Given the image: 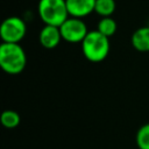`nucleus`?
<instances>
[{
	"label": "nucleus",
	"instance_id": "423d86ee",
	"mask_svg": "<svg viewBox=\"0 0 149 149\" xmlns=\"http://www.w3.org/2000/svg\"><path fill=\"white\" fill-rule=\"evenodd\" d=\"M71 17L84 19L94 12L95 0H65Z\"/></svg>",
	"mask_w": 149,
	"mask_h": 149
},
{
	"label": "nucleus",
	"instance_id": "0eeeda50",
	"mask_svg": "<svg viewBox=\"0 0 149 149\" xmlns=\"http://www.w3.org/2000/svg\"><path fill=\"white\" fill-rule=\"evenodd\" d=\"M38 40H40L41 45L43 48H45V49H54V48H56L59 44L61 40H63L62 35H61L59 27L50 26V24H44L43 28L40 31Z\"/></svg>",
	"mask_w": 149,
	"mask_h": 149
},
{
	"label": "nucleus",
	"instance_id": "1a4fd4ad",
	"mask_svg": "<svg viewBox=\"0 0 149 149\" xmlns=\"http://www.w3.org/2000/svg\"><path fill=\"white\" fill-rule=\"evenodd\" d=\"M116 29H118L116 21L112 16H109V17H101L99 20V22H98V26H97V30L99 33H101L104 36L108 37V38L116 33Z\"/></svg>",
	"mask_w": 149,
	"mask_h": 149
},
{
	"label": "nucleus",
	"instance_id": "9d476101",
	"mask_svg": "<svg viewBox=\"0 0 149 149\" xmlns=\"http://www.w3.org/2000/svg\"><path fill=\"white\" fill-rule=\"evenodd\" d=\"M115 0H95L94 12L100 17H109L115 12Z\"/></svg>",
	"mask_w": 149,
	"mask_h": 149
},
{
	"label": "nucleus",
	"instance_id": "7ed1b4c3",
	"mask_svg": "<svg viewBox=\"0 0 149 149\" xmlns=\"http://www.w3.org/2000/svg\"><path fill=\"white\" fill-rule=\"evenodd\" d=\"M37 13L44 24L61 27L69 17L65 0H40Z\"/></svg>",
	"mask_w": 149,
	"mask_h": 149
},
{
	"label": "nucleus",
	"instance_id": "f257e3e1",
	"mask_svg": "<svg viewBox=\"0 0 149 149\" xmlns=\"http://www.w3.org/2000/svg\"><path fill=\"white\" fill-rule=\"evenodd\" d=\"M27 64V56L19 43H1L0 66L8 74L21 73Z\"/></svg>",
	"mask_w": 149,
	"mask_h": 149
},
{
	"label": "nucleus",
	"instance_id": "39448f33",
	"mask_svg": "<svg viewBox=\"0 0 149 149\" xmlns=\"http://www.w3.org/2000/svg\"><path fill=\"white\" fill-rule=\"evenodd\" d=\"M59 30L62 38L68 43H81L90 31L83 19L71 16L59 27Z\"/></svg>",
	"mask_w": 149,
	"mask_h": 149
},
{
	"label": "nucleus",
	"instance_id": "f8f14e48",
	"mask_svg": "<svg viewBox=\"0 0 149 149\" xmlns=\"http://www.w3.org/2000/svg\"><path fill=\"white\" fill-rule=\"evenodd\" d=\"M135 142L139 149H149V122L142 125L137 129Z\"/></svg>",
	"mask_w": 149,
	"mask_h": 149
},
{
	"label": "nucleus",
	"instance_id": "f03ea898",
	"mask_svg": "<svg viewBox=\"0 0 149 149\" xmlns=\"http://www.w3.org/2000/svg\"><path fill=\"white\" fill-rule=\"evenodd\" d=\"M111 44L109 38L104 36L101 33L95 30H90L84 41L81 42V51L84 57L92 63L102 62L109 52Z\"/></svg>",
	"mask_w": 149,
	"mask_h": 149
},
{
	"label": "nucleus",
	"instance_id": "6e6552de",
	"mask_svg": "<svg viewBox=\"0 0 149 149\" xmlns=\"http://www.w3.org/2000/svg\"><path fill=\"white\" fill-rule=\"evenodd\" d=\"M132 45L140 52H149V26L137 28L130 38Z\"/></svg>",
	"mask_w": 149,
	"mask_h": 149
},
{
	"label": "nucleus",
	"instance_id": "9b49d317",
	"mask_svg": "<svg viewBox=\"0 0 149 149\" xmlns=\"http://www.w3.org/2000/svg\"><path fill=\"white\" fill-rule=\"evenodd\" d=\"M20 121H21V116L16 111L6 109L1 114V123L7 129L16 128L20 125Z\"/></svg>",
	"mask_w": 149,
	"mask_h": 149
},
{
	"label": "nucleus",
	"instance_id": "20e7f679",
	"mask_svg": "<svg viewBox=\"0 0 149 149\" xmlns=\"http://www.w3.org/2000/svg\"><path fill=\"white\" fill-rule=\"evenodd\" d=\"M27 33L26 22L19 16H9L3 20L0 28L2 43H19Z\"/></svg>",
	"mask_w": 149,
	"mask_h": 149
}]
</instances>
